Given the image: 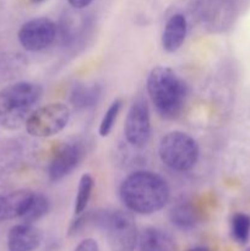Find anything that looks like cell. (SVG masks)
I'll list each match as a JSON object with an SVG mask.
<instances>
[{
	"mask_svg": "<svg viewBox=\"0 0 250 251\" xmlns=\"http://www.w3.org/2000/svg\"><path fill=\"white\" fill-rule=\"evenodd\" d=\"M70 108L60 102L42 105L29 114L25 126L26 131L34 137H50L63 131L69 124Z\"/></svg>",
	"mask_w": 250,
	"mask_h": 251,
	"instance_id": "6",
	"label": "cell"
},
{
	"mask_svg": "<svg viewBox=\"0 0 250 251\" xmlns=\"http://www.w3.org/2000/svg\"><path fill=\"white\" fill-rule=\"evenodd\" d=\"M100 90L97 85H76L71 92V103L76 108L93 107L100 98Z\"/></svg>",
	"mask_w": 250,
	"mask_h": 251,
	"instance_id": "15",
	"label": "cell"
},
{
	"mask_svg": "<svg viewBox=\"0 0 250 251\" xmlns=\"http://www.w3.org/2000/svg\"><path fill=\"white\" fill-rule=\"evenodd\" d=\"M188 31V22L184 15L175 14L167 21L162 33V47L167 53H174L183 46Z\"/></svg>",
	"mask_w": 250,
	"mask_h": 251,
	"instance_id": "13",
	"label": "cell"
},
{
	"mask_svg": "<svg viewBox=\"0 0 250 251\" xmlns=\"http://www.w3.org/2000/svg\"><path fill=\"white\" fill-rule=\"evenodd\" d=\"M56 36V26L48 17H36L24 24L17 33L20 44L28 51L48 48Z\"/></svg>",
	"mask_w": 250,
	"mask_h": 251,
	"instance_id": "7",
	"label": "cell"
},
{
	"mask_svg": "<svg viewBox=\"0 0 250 251\" xmlns=\"http://www.w3.org/2000/svg\"><path fill=\"white\" fill-rule=\"evenodd\" d=\"M140 251H176L175 239L167 230L158 227H146L139 233Z\"/></svg>",
	"mask_w": 250,
	"mask_h": 251,
	"instance_id": "12",
	"label": "cell"
},
{
	"mask_svg": "<svg viewBox=\"0 0 250 251\" xmlns=\"http://www.w3.org/2000/svg\"><path fill=\"white\" fill-rule=\"evenodd\" d=\"M74 251H100V247H98V243L96 242L92 238H87V239H83L76 245V248Z\"/></svg>",
	"mask_w": 250,
	"mask_h": 251,
	"instance_id": "20",
	"label": "cell"
},
{
	"mask_svg": "<svg viewBox=\"0 0 250 251\" xmlns=\"http://www.w3.org/2000/svg\"><path fill=\"white\" fill-rule=\"evenodd\" d=\"M151 134V117L146 100L139 97L132 102L124 124L126 141L135 147H141L149 141Z\"/></svg>",
	"mask_w": 250,
	"mask_h": 251,
	"instance_id": "8",
	"label": "cell"
},
{
	"mask_svg": "<svg viewBox=\"0 0 250 251\" xmlns=\"http://www.w3.org/2000/svg\"><path fill=\"white\" fill-rule=\"evenodd\" d=\"M122 100H114L110 103L108 109L105 110L104 115H103L102 120H100V127H98V134H100V137H107L110 134V131L114 127L115 122H117L120 109H122Z\"/></svg>",
	"mask_w": 250,
	"mask_h": 251,
	"instance_id": "19",
	"label": "cell"
},
{
	"mask_svg": "<svg viewBox=\"0 0 250 251\" xmlns=\"http://www.w3.org/2000/svg\"><path fill=\"white\" fill-rule=\"evenodd\" d=\"M245 251H250V248H249V249H247V250H245Z\"/></svg>",
	"mask_w": 250,
	"mask_h": 251,
	"instance_id": "24",
	"label": "cell"
},
{
	"mask_svg": "<svg viewBox=\"0 0 250 251\" xmlns=\"http://www.w3.org/2000/svg\"><path fill=\"white\" fill-rule=\"evenodd\" d=\"M162 163L175 172H188L198 163V142L183 131H171L162 137L158 147Z\"/></svg>",
	"mask_w": 250,
	"mask_h": 251,
	"instance_id": "5",
	"label": "cell"
},
{
	"mask_svg": "<svg viewBox=\"0 0 250 251\" xmlns=\"http://www.w3.org/2000/svg\"><path fill=\"white\" fill-rule=\"evenodd\" d=\"M186 251H210L207 248H203V247H196V248H191V249L186 250Z\"/></svg>",
	"mask_w": 250,
	"mask_h": 251,
	"instance_id": "22",
	"label": "cell"
},
{
	"mask_svg": "<svg viewBox=\"0 0 250 251\" xmlns=\"http://www.w3.org/2000/svg\"><path fill=\"white\" fill-rule=\"evenodd\" d=\"M93 188H95V180H93L92 176L88 173L83 174L78 181L77 193H76L75 203H74V213L76 216H80L85 212L86 207L90 202Z\"/></svg>",
	"mask_w": 250,
	"mask_h": 251,
	"instance_id": "16",
	"label": "cell"
},
{
	"mask_svg": "<svg viewBox=\"0 0 250 251\" xmlns=\"http://www.w3.org/2000/svg\"><path fill=\"white\" fill-rule=\"evenodd\" d=\"M49 211V200L47 196H44L43 194H36L34 193L33 199H32V202L29 205V207L27 208V211L25 212V215L22 216L21 220L25 223H36L37 221H39L41 218H43L44 216L48 213Z\"/></svg>",
	"mask_w": 250,
	"mask_h": 251,
	"instance_id": "18",
	"label": "cell"
},
{
	"mask_svg": "<svg viewBox=\"0 0 250 251\" xmlns=\"http://www.w3.org/2000/svg\"><path fill=\"white\" fill-rule=\"evenodd\" d=\"M230 235L238 244H247L250 238V216L234 213L230 218Z\"/></svg>",
	"mask_w": 250,
	"mask_h": 251,
	"instance_id": "17",
	"label": "cell"
},
{
	"mask_svg": "<svg viewBox=\"0 0 250 251\" xmlns=\"http://www.w3.org/2000/svg\"><path fill=\"white\" fill-rule=\"evenodd\" d=\"M119 196L127 210L149 216L164 208L171 198V190L168 183L157 173L137 171L122 181Z\"/></svg>",
	"mask_w": 250,
	"mask_h": 251,
	"instance_id": "1",
	"label": "cell"
},
{
	"mask_svg": "<svg viewBox=\"0 0 250 251\" xmlns=\"http://www.w3.org/2000/svg\"><path fill=\"white\" fill-rule=\"evenodd\" d=\"M43 242V232L31 223L14 226L7 233V251H34Z\"/></svg>",
	"mask_w": 250,
	"mask_h": 251,
	"instance_id": "10",
	"label": "cell"
},
{
	"mask_svg": "<svg viewBox=\"0 0 250 251\" xmlns=\"http://www.w3.org/2000/svg\"><path fill=\"white\" fill-rule=\"evenodd\" d=\"M169 220L172 225L180 230H191L198 226L200 215L194 205L190 202H180L173 206L169 212Z\"/></svg>",
	"mask_w": 250,
	"mask_h": 251,
	"instance_id": "14",
	"label": "cell"
},
{
	"mask_svg": "<svg viewBox=\"0 0 250 251\" xmlns=\"http://www.w3.org/2000/svg\"><path fill=\"white\" fill-rule=\"evenodd\" d=\"M33 196V191L25 189L0 195V222L21 218L31 205Z\"/></svg>",
	"mask_w": 250,
	"mask_h": 251,
	"instance_id": "11",
	"label": "cell"
},
{
	"mask_svg": "<svg viewBox=\"0 0 250 251\" xmlns=\"http://www.w3.org/2000/svg\"><path fill=\"white\" fill-rule=\"evenodd\" d=\"M95 0H68L69 4L74 7V9H85V7L90 6Z\"/></svg>",
	"mask_w": 250,
	"mask_h": 251,
	"instance_id": "21",
	"label": "cell"
},
{
	"mask_svg": "<svg viewBox=\"0 0 250 251\" xmlns=\"http://www.w3.org/2000/svg\"><path fill=\"white\" fill-rule=\"evenodd\" d=\"M82 158V150L76 144H64L56 150L48 166V178L59 181L71 173Z\"/></svg>",
	"mask_w": 250,
	"mask_h": 251,
	"instance_id": "9",
	"label": "cell"
},
{
	"mask_svg": "<svg viewBox=\"0 0 250 251\" xmlns=\"http://www.w3.org/2000/svg\"><path fill=\"white\" fill-rule=\"evenodd\" d=\"M43 90L33 82H16L0 91V126L17 129L32 113L41 100Z\"/></svg>",
	"mask_w": 250,
	"mask_h": 251,
	"instance_id": "3",
	"label": "cell"
},
{
	"mask_svg": "<svg viewBox=\"0 0 250 251\" xmlns=\"http://www.w3.org/2000/svg\"><path fill=\"white\" fill-rule=\"evenodd\" d=\"M32 2H42V1H44V0H31Z\"/></svg>",
	"mask_w": 250,
	"mask_h": 251,
	"instance_id": "23",
	"label": "cell"
},
{
	"mask_svg": "<svg viewBox=\"0 0 250 251\" xmlns=\"http://www.w3.org/2000/svg\"><path fill=\"white\" fill-rule=\"evenodd\" d=\"M86 220L104 230L110 251H135L139 232L130 212L123 210L100 211L86 216Z\"/></svg>",
	"mask_w": 250,
	"mask_h": 251,
	"instance_id": "4",
	"label": "cell"
},
{
	"mask_svg": "<svg viewBox=\"0 0 250 251\" xmlns=\"http://www.w3.org/2000/svg\"><path fill=\"white\" fill-rule=\"evenodd\" d=\"M147 93L158 114L174 119L180 114L186 97V85L175 71L167 66H156L146 81Z\"/></svg>",
	"mask_w": 250,
	"mask_h": 251,
	"instance_id": "2",
	"label": "cell"
}]
</instances>
